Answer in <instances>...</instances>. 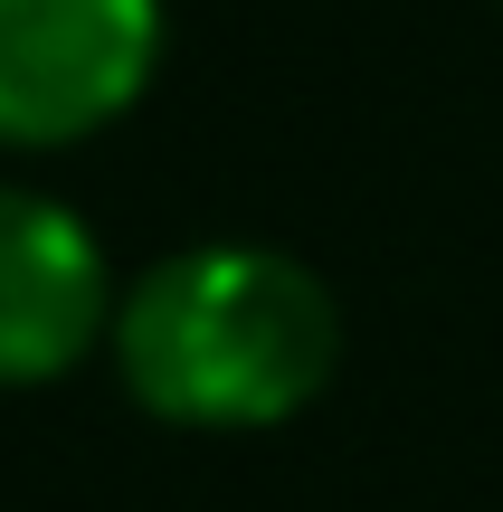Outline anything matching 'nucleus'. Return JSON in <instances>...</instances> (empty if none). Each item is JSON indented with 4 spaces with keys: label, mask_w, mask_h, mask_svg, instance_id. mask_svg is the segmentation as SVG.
Wrapping results in <instances>:
<instances>
[{
    "label": "nucleus",
    "mask_w": 503,
    "mask_h": 512,
    "mask_svg": "<svg viewBox=\"0 0 503 512\" xmlns=\"http://www.w3.org/2000/svg\"><path fill=\"white\" fill-rule=\"evenodd\" d=\"M114 380L143 418L190 437L295 427L342 370V294L266 238H200L152 256L114 304Z\"/></svg>",
    "instance_id": "nucleus-1"
},
{
    "label": "nucleus",
    "mask_w": 503,
    "mask_h": 512,
    "mask_svg": "<svg viewBox=\"0 0 503 512\" xmlns=\"http://www.w3.org/2000/svg\"><path fill=\"white\" fill-rule=\"evenodd\" d=\"M162 0H0V152H67L162 76Z\"/></svg>",
    "instance_id": "nucleus-2"
},
{
    "label": "nucleus",
    "mask_w": 503,
    "mask_h": 512,
    "mask_svg": "<svg viewBox=\"0 0 503 512\" xmlns=\"http://www.w3.org/2000/svg\"><path fill=\"white\" fill-rule=\"evenodd\" d=\"M114 285L105 238L57 190L0 181V389H48L76 361L114 342Z\"/></svg>",
    "instance_id": "nucleus-3"
}]
</instances>
